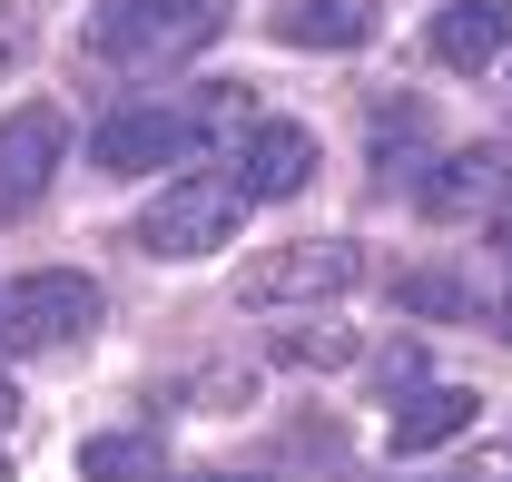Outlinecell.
<instances>
[{
  "instance_id": "1",
  "label": "cell",
  "mask_w": 512,
  "mask_h": 482,
  "mask_svg": "<svg viewBox=\"0 0 512 482\" xmlns=\"http://www.w3.org/2000/svg\"><path fill=\"white\" fill-rule=\"evenodd\" d=\"M237 227H247V187L227 178V168H188V178H168L158 197H148V217H138V256L197 266V256L237 246Z\"/></svg>"
},
{
  "instance_id": "2",
  "label": "cell",
  "mask_w": 512,
  "mask_h": 482,
  "mask_svg": "<svg viewBox=\"0 0 512 482\" xmlns=\"http://www.w3.org/2000/svg\"><path fill=\"white\" fill-rule=\"evenodd\" d=\"M217 20H227V0H99L89 60H109V69H168V60H188V50H207Z\"/></svg>"
},
{
  "instance_id": "3",
  "label": "cell",
  "mask_w": 512,
  "mask_h": 482,
  "mask_svg": "<svg viewBox=\"0 0 512 482\" xmlns=\"http://www.w3.org/2000/svg\"><path fill=\"white\" fill-rule=\"evenodd\" d=\"M99 315H109L99 276H79V266H40V276L0 286V355H60V345H89Z\"/></svg>"
},
{
  "instance_id": "4",
  "label": "cell",
  "mask_w": 512,
  "mask_h": 482,
  "mask_svg": "<svg viewBox=\"0 0 512 482\" xmlns=\"http://www.w3.org/2000/svg\"><path fill=\"white\" fill-rule=\"evenodd\" d=\"M345 286H365V256L355 237H296V246H266L237 266V305L256 315H286V305H335Z\"/></svg>"
},
{
  "instance_id": "5",
  "label": "cell",
  "mask_w": 512,
  "mask_h": 482,
  "mask_svg": "<svg viewBox=\"0 0 512 482\" xmlns=\"http://www.w3.org/2000/svg\"><path fill=\"white\" fill-rule=\"evenodd\" d=\"M60 158H69L60 109H10L0 119V217H30L50 197V178H60Z\"/></svg>"
},
{
  "instance_id": "6",
  "label": "cell",
  "mask_w": 512,
  "mask_h": 482,
  "mask_svg": "<svg viewBox=\"0 0 512 482\" xmlns=\"http://www.w3.org/2000/svg\"><path fill=\"white\" fill-rule=\"evenodd\" d=\"M178 158H188V119L178 109H109L89 128V168H109V178H158Z\"/></svg>"
},
{
  "instance_id": "7",
  "label": "cell",
  "mask_w": 512,
  "mask_h": 482,
  "mask_svg": "<svg viewBox=\"0 0 512 482\" xmlns=\"http://www.w3.org/2000/svg\"><path fill=\"white\" fill-rule=\"evenodd\" d=\"M306 178H316V128H296V119H256L247 158H237L247 207H266V197H296Z\"/></svg>"
},
{
  "instance_id": "8",
  "label": "cell",
  "mask_w": 512,
  "mask_h": 482,
  "mask_svg": "<svg viewBox=\"0 0 512 482\" xmlns=\"http://www.w3.org/2000/svg\"><path fill=\"white\" fill-rule=\"evenodd\" d=\"M375 20H384V0H276L266 10V30L286 50H365Z\"/></svg>"
},
{
  "instance_id": "9",
  "label": "cell",
  "mask_w": 512,
  "mask_h": 482,
  "mask_svg": "<svg viewBox=\"0 0 512 482\" xmlns=\"http://www.w3.org/2000/svg\"><path fill=\"white\" fill-rule=\"evenodd\" d=\"M503 50H512V0H453V10H434V60L444 69L483 79Z\"/></svg>"
},
{
  "instance_id": "10",
  "label": "cell",
  "mask_w": 512,
  "mask_h": 482,
  "mask_svg": "<svg viewBox=\"0 0 512 482\" xmlns=\"http://www.w3.org/2000/svg\"><path fill=\"white\" fill-rule=\"evenodd\" d=\"M414 187H424V217H473V207H493L512 187V158L503 148H453V158H434Z\"/></svg>"
},
{
  "instance_id": "11",
  "label": "cell",
  "mask_w": 512,
  "mask_h": 482,
  "mask_svg": "<svg viewBox=\"0 0 512 482\" xmlns=\"http://www.w3.org/2000/svg\"><path fill=\"white\" fill-rule=\"evenodd\" d=\"M473 384H414L404 404H394V423H384V443L394 453H434V443H453V433H473Z\"/></svg>"
},
{
  "instance_id": "12",
  "label": "cell",
  "mask_w": 512,
  "mask_h": 482,
  "mask_svg": "<svg viewBox=\"0 0 512 482\" xmlns=\"http://www.w3.org/2000/svg\"><path fill=\"white\" fill-rule=\"evenodd\" d=\"M188 119V148H237V138H256V89L247 79H217V89H197V109H178Z\"/></svg>"
},
{
  "instance_id": "13",
  "label": "cell",
  "mask_w": 512,
  "mask_h": 482,
  "mask_svg": "<svg viewBox=\"0 0 512 482\" xmlns=\"http://www.w3.org/2000/svg\"><path fill=\"white\" fill-rule=\"evenodd\" d=\"M79 482H158V443L148 433H89L79 443Z\"/></svg>"
},
{
  "instance_id": "14",
  "label": "cell",
  "mask_w": 512,
  "mask_h": 482,
  "mask_svg": "<svg viewBox=\"0 0 512 482\" xmlns=\"http://www.w3.org/2000/svg\"><path fill=\"white\" fill-rule=\"evenodd\" d=\"M355 355H365V345H355V325H316V315L276 335V364H306V374H335V364H355Z\"/></svg>"
},
{
  "instance_id": "15",
  "label": "cell",
  "mask_w": 512,
  "mask_h": 482,
  "mask_svg": "<svg viewBox=\"0 0 512 482\" xmlns=\"http://www.w3.org/2000/svg\"><path fill=\"white\" fill-rule=\"evenodd\" d=\"M394 296L414 305V315H473V296H463V286H453V276H404V286H394Z\"/></svg>"
},
{
  "instance_id": "16",
  "label": "cell",
  "mask_w": 512,
  "mask_h": 482,
  "mask_svg": "<svg viewBox=\"0 0 512 482\" xmlns=\"http://www.w3.org/2000/svg\"><path fill=\"white\" fill-rule=\"evenodd\" d=\"M20 60H30V10H10V0H0V79H10Z\"/></svg>"
},
{
  "instance_id": "17",
  "label": "cell",
  "mask_w": 512,
  "mask_h": 482,
  "mask_svg": "<svg viewBox=\"0 0 512 482\" xmlns=\"http://www.w3.org/2000/svg\"><path fill=\"white\" fill-rule=\"evenodd\" d=\"M414 384H424V364H414V345H394V355H384V394H394V404H404V394H414Z\"/></svg>"
},
{
  "instance_id": "18",
  "label": "cell",
  "mask_w": 512,
  "mask_h": 482,
  "mask_svg": "<svg viewBox=\"0 0 512 482\" xmlns=\"http://www.w3.org/2000/svg\"><path fill=\"white\" fill-rule=\"evenodd\" d=\"M463 482H512V453H483V463H473Z\"/></svg>"
},
{
  "instance_id": "19",
  "label": "cell",
  "mask_w": 512,
  "mask_h": 482,
  "mask_svg": "<svg viewBox=\"0 0 512 482\" xmlns=\"http://www.w3.org/2000/svg\"><path fill=\"white\" fill-rule=\"evenodd\" d=\"M10 423H20V394H10V374H0V443H10Z\"/></svg>"
},
{
  "instance_id": "20",
  "label": "cell",
  "mask_w": 512,
  "mask_h": 482,
  "mask_svg": "<svg viewBox=\"0 0 512 482\" xmlns=\"http://www.w3.org/2000/svg\"><path fill=\"white\" fill-rule=\"evenodd\" d=\"M493 335H512V296H493Z\"/></svg>"
},
{
  "instance_id": "21",
  "label": "cell",
  "mask_w": 512,
  "mask_h": 482,
  "mask_svg": "<svg viewBox=\"0 0 512 482\" xmlns=\"http://www.w3.org/2000/svg\"><path fill=\"white\" fill-rule=\"evenodd\" d=\"M178 482H256V473H178Z\"/></svg>"
},
{
  "instance_id": "22",
  "label": "cell",
  "mask_w": 512,
  "mask_h": 482,
  "mask_svg": "<svg viewBox=\"0 0 512 482\" xmlns=\"http://www.w3.org/2000/svg\"><path fill=\"white\" fill-rule=\"evenodd\" d=\"M0 482H10V463H0Z\"/></svg>"
}]
</instances>
